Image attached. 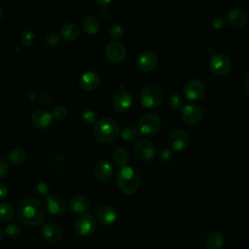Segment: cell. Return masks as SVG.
I'll use <instances>...</instances> for the list:
<instances>
[{
  "mask_svg": "<svg viewBox=\"0 0 249 249\" xmlns=\"http://www.w3.org/2000/svg\"><path fill=\"white\" fill-rule=\"evenodd\" d=\"M16 214L18 221L23 225L35 227L43 223L46 212L40 200L33 197H26L21 199L17 205Z\"/></svg>",
  "mask_w": 249,
  "mask_h": 249,
  "instance_id": "cell-1",
  "label": "cell"
},
{
  "mask_svg": "<svg viewBox=\"0 0 249 249\" xmlns=\"http://www.w3.org/2000/svg\"><path fill=\"white\" fill-rule=\"evenodd\" d=\"M120 133L117 122L110 117L99 119L93 127L94 137L101 143L109 144L114 142Z\"/></svg>",
  "mask_w": 249,
  "mask_h": 249,
  "instance_id": "cell-2",
  "label": "cell"
},
{
  "mask_svg": "<svg viewBox=\"0 0 249 249\" xmlns=\"http://www.w3.org/2000/svg\"><path fill=\"white\" fill-rule=\"evenodd\" d=\"M116 183L124 194L132 195L137 192L140 186L139 173L130 166H124L116 175Z\"/></svg>",
  "mask_w": 249,
  "mask_h": 249,
  "instance_id": "cell-3",
  "label": "cell"
},
{
  "mask_svg": "<svg viewBox=\"0 0 249 249\" xmlns=\"http://www.w3.org/2000/svg\"><path fill=\"white\" fill-rule=\"evenodd\" d=\"M163 99V92L156 85L145 86L140 91L141 104L146 108H154L159 106Z\"/></svg>",
  "mask_w": 249,
  "mask_h": 249,
  "instance_id": "cell-4",
  "label": "cell"
},
{
  "mask_svg": "<svg viewBox=\"0 0 249 249\" xmlns=\"http://www.w3.org/2000/svg\"><path fill=\"white\" fill-rule=\"evenodd\" d=\"M160 127V119L154 113L142 115L137 123V130L140 134L150 136L158 132Z\"/></svg>",
  "mask_w": 249,
  "mask_h": 249,
  "instance_id": "cell-5",
  "label": "cell"
},
{
  "mask_svg": "<svg viewBox=\"0 0 249 249\" xmlns=\"http://www.w3.org/2000/svg\"><path fill=\"white\" fill-rule=\"evenodd\" d=\"M210 70L218 75H225L230 72L231 62L230 57L223 53H214L209 58Z\"/></svg>",
  "mask_w": 249,
  "mask_h": 249,
  "instance_id": "cell-6",
  "label": "cell"
},
{
  "mask_svg": "<svg viewBox=\"0 0 249 249\" xmlns=\"http://www.w3.org/2000/svg\"><path fill=\"white\" fill-rule=\"evenodd\" d=\"M167 142L171 149L182 151L188 147L190 143V135L183 128H174L169 132Z\"/></svg>",
  "mask_w": 249,
  "mask_h": 249,
  "instance_id": "cell-7",
  "label": "cell"
},
{
  "mask_svg": "<svg viewBox=\"0 0 249 249\" xmlns=\"http://www.w3.org/2000/svg\"><path fill=\"white\" fill-rule=\"evenodd\" d=\"M74 228L78 234L83 236L89 235L96 229V220L90 214H83L76 219Z\"/></svg>",
  "mask_w": 249,
  "mask_h": 249,
  "instance_id": "cell-8",
  "label": "cell"
},
{
  "mask_svg": "<svg viewBox=\"0 0 249 249\" xmlns=\"http://www.w3.org/2000/svg\"><path fill=\"white\" fill-rule=\"evenodd\" d=\"M183 90L189 100H197L203 96L205 87L200 80L190 79L185 83Z\"/></svg>",
  "mask_w": 249,
  "mask_h": 249,
  "instance_id": "cell-9",
  "label": "cell"
},
{
  "mask_svg": "<svg viewBox=\"0 0 249 249\" xmlns=\"http://www.w3.org/2000/svg\"><path fill=\"white\" fill-rule=\"evenodd\" d=\"M134 153L139 160H150L154 158L156 154V147L151 140L143 138L136 142L134 147Z\"/></svg>",
  "mask_w": 249,
  "mask_h": 249,
  "instance_id": "cell-10",
  "label": "cell"
},
{
  "mask_svg": "<svg viewBox=\"0 0 249 249\" xmlns=\"http://www.w3.org/2000/svg\"><path fill=\"white\" fill-rule=\"evenodd\" d=\"M106 57L112 61V62H121L125 54H126V49L124 45L119 41H111L107 44L104 50Z\"/></svg>",
  "mask_w": 249,
  "mask_h": 249,
  "instance_id": "cell-11",
  "label": "cell"
},
{
  "mask_svg": "<svg viewBox=\"0 0 249 249\" xmlns=\"http://www.w3.org/2000/svg\"><path fill=\"white\" fill-rule=\"evenodd\" d=\"M136 66L142 71L153 70L159 62L158 55L151 51H144L140 53L136 57Z\"/></svg>",
  "mask_w": 249,
  "mask_h": 249,
  "instance_id": "cell-12",
  "label": "cell"
},
{
  "mask_svg": "<svg viewBox=\"0 0 249 249\" xmlns=\"http://www.w3.org/2000/svg\"><path fill=\"white\" fill-rule=\"evenodd\" d=\"M202 109L196 103H188L184 105L181 111V117L188 124H196L202 117Z\"/></svg>",
  "mask_w": 249,
  "mask_h": 249,
  "instance_id": "cell-13",
  "label": "cell"
},
{
  "mask_svg": "<svg viewBox=\"0 0 249 249\" xmlns=\"http://www.w3.org/2000/svg\"><path fill=\"white\" fill-rule=\"evenodd\" d=\"M43 238L50 243H57L62 237V230L59 226L53 223H47L41 228Z\"/></svg>",
  "mask_w": 249,
  "mask_h": 249,
  "instance_id": "cell-14",
  "label": "cell"
},
{
  "mask_svg": "<svg viewBox=\"0 0 249 249\" xmlns=\"http://www.w3.org/2000/svg\"><path fill=\"white\" fill-rule=\"evenodd\" d=\"M53 118V114H51L49 111L45 109H39L32 114L31 122L35 127L39 129H44L52 124Z\"/></svg>",
  "mask_w": 249,
  "mask_h": 249,
  "instance_id": "cell-15",
  "label": "cell"
},
{
  "mask_svg": "<svg viewBox=\"0 0 249 249\" xmlns=\"http://www.w3.org/2000/svg\"><path fill=\"white\" fill-rule=\"evenodd\" d=\"M79 84L85 90H94L100 85V77L94 71H88L80 77Z\"/></svg>",
  "mask_w": 249,
  "mask_h": 249,
  "instance_id": "cell-16",
  "label": "cell"
},
{
  "mask_svg": "<svg viewBox=\"0 0 249 249\" xmlns=\"http://www.w3.org/2000/svg\"><path fill=\"white\" fill-rule=\"evenodd\" d=\"M226 18L230 24L233 26H242L246 23L248 16L243 9L239 7H233L228 11Z\"/></svg>",
  "mask_w": 249,
  "mask_h": 249,
  "instance_id": "cell-17",
  "label": "cell"
},
{
  "mask_svg": "<svg viewBox=\"0 0 249 249\" xmlns=\"http://www.w3.org/2000/svg\"><path fill=\"white\" fill-rule=\"evenodd\" d=\"M132 103V97L126 90L121 89L117 92L113 99V106L118 112H124L128 110Z\"/></svg>",
  "mask_w": 249,
  "mask_h": 249,
  "instance_id": "cell-18",
  "label": "cell"
},
{
  "mask_svg": "<svg viewBox=\"0 0 249 249\" xmlns=\"http://www.w3.org/2000/svg\"><path fill=\"white\" fill-rule=\"evenodd\" d=\"M46 206L53 215H60L65 210V201L57 195H49L46 197Z\"/></svg>",
  "mask_w": 249,
  "mask_h": 249,
  "instance_id": "cell-19",
  "label": "cell"
},
{
  "mask_svg": "<svg viewBox=\"0 0 249 249\" xmlns=\"http://www.w3.org/2000/svg\"><path fill=\"white\" fill-rule=\"evenodd\" d=\"M96 218L100 224H113L117 219L116 209L111 205H101L96 211Z\"/></svg>",
  "mask_w": 249,
  "mask_h": 249,
  "instance_id": "cell-20",
  "label": "cell"
},
{
  "mask_svg": "<svg viewBox=\"0 0 249 249\" xmlns=\"http://www.w3.org/2000/svg\"><path fill=\"white\" fill-rule=\"evenodd\" d=\"M114 167L113 165L107 160H100L98 161L93 169L95 177L100 181H107L113 174Z\"/></svg>",
  "mask_w": 249,
  "mask_h": 249,
  "instance_id": "cell-21",
  "label": "cell"
},
{
  "mask_svg": "<svg viewBox=\"0 0 249 249\" xmlns=\"http://www.w3.org/2000/svg\"><path fill=\"white\" fill-rule=\"evenodd\" d=\"M70 208L73 212L78 214H86L89 209V200L83 196H75L69 201Z\"/></svg>",
  "mask_w": 249,
  "mask_h": 249,
  "instance_id": "cell-22",
  "label": "cell"
},
{
  "mask_svg": "<svg viewBox=\"0 0 249 249\" xmlns=\"http://www.w3.org/2000/svg\"><path fill=\"white\" fill-rule=\"evenodd\" d=\"M81 24L84 31L89 34H96L101 27L99 19L94 16L84 17L81 21Z\"/></svg>",
  "mask_w": 249,
  "mask_h": 249,
  "instance_id": "cell-23",
  "label": "cell"
},
{
  "mask_svg": "<svg viewBox=\"0 0 249 249\" xmlns=\"http://www.w3.org/2000/svg\"><path fill=\"white\" fill-rule=\"evenodd\" d=\"M80 35V28L74 22H66L60 28V36L67 41H74Z\"/></svg>",
  "mask_w": 249,
  "mask_h": 249,
  "instance_id": "cell-24",
  "label": "cell"
},
{
  "mask_svg": "<svg viewBox=\"0 0 249 249\" xmlns=\"http://www.w3.org/2000/svg\"><path fill=\"white\" fill-rule=\"evenodd\" d=\"M225 243V238L222 233L218 231L211 232L205 239L206 249H221Z\"/></svg>",
  "mask_w": 249,
  "mask_h": 249,
  "instance_id": "cell-25",
  "label": "cell"
},
{
  "mask_svg": "<svg viewBox=\"0 0 249 249\" xmlns=\"http://www.w3.org/2000/svg\"><path fill=\"white\" fill-rule=\"evenodd\" d=\"M26 160V152L21 148H15L8 154V160L14 165L22 164Z\"/></svg>",
  "mask_w": 249,
  "mask_h": 249,
  "instance_id": "cell-26",
  "label": "cell"
},
{
  "mask_svg": "<svg viewBox=\"0 0 249 249\" xmlns=\"http://www.w3.org/2000/svg\"><path fill=\"white\" fill-rule=\"evenodd\" d=\"M112 158H113V160L115 161V163L124 167V166H125V164L128 161L129 155H128V152L126 149H124L123 147H117L112 152Z\"/></svg>",
  "mask_w": 249,
  "mask_h": 249,
  "instance_id": "cell-27",
  "label": "cell"
},
{
  "mask_svg": "<svg viewBox=\"0 0 249 249\" xmlns=\"http://www.w3.org/2000/svg\"><path fill=\"white\" fill-rule=\"evenodd\" d=\"M15 214V209L9 202H0V221L8 222L12 220Z\"/></svg>",
  "mask_w": 249,
  "mask_h": 249,
  "instance_id": "cell-28",
  "label": "cell"
},
{
  "mask_svg": "<svg viewBox=\"0 0 249 249\" xmlns=\"http://www.w3.org/2000/svg\"><path fill=\"white\" fill-rule=\"evenodd\" d=\"M121 136L125 142L131 143L137 139L138 130L132 126H125L121 130Z\"/></svg>",
  "mask_w": 249,
  "mask_h": 249,
  "instance_id": "cell-29",
  "label": "cell"
},
{
  "mask_svg": "<svg viewBox=\"0 0 249 249\" xmlns=\"http://www.w3.org/2000/svg\"><path fill=\"white\" fill-rule=\"evenodd\" d=\"M81 119L86 124H93L97 119V113L92 108H85L81 112Z\"/></svg>",
  "mask_w": 249,
  "mask_h": 249,
  "instance_id": "cell-30",
  "label": "cell"
},
{
  "mask_svg": "<svg viewBox=\"0 0 249 249\" xmlns=\"http://www.w3.org/2000/svg\"><path fill=\"white\" fill-rule=\"evenodd\" d=\"M20 40L24 47H30L35 41V33L31 29H26L21 33Z\"/></svg>",
  "mask_w": 249,
  "mask_h": 249,
  "instance_id": "cell-31",
  "label": "cell"
},
{
  "mask_svg": "<svg viewBox=\"0 0 249 249\" xmlns=\"http://www.w3.org/2000/svg\"><path fill=\"white\" fill-rule=\"evenodd\" d=\"M5 234L9 238H17L20 234V227L18 224H9L5 228Z\"/></svg>",
  "mask_w": 249,
  "mask_h": 249,
  "instance_id": "cell-32",
  "label": "cell"
},
{
  "mask_svg": "<svg viewBox=\"0 0 249 249\" xmlns=\"http://www.w3.org/2000/svg\"><path fill=\"white\" fill-rule=\"evenodd\" d=\"M109 33H110V37L113 39V41H117L124 36V28L120 24H114L111 26Z\"/></svg>",
  "mask_w": 249,
  "mask_h": 249,
  "instance_id": "cell-33",
  "label": "cell"
},
{
  "mask_svg": "<svg viewBox=\"0 0 249 249\" xmlns=\"http://www.w3.org/2000/svg\"><path fill=\"white\" fill-rule=\"evenodd\" d=\"M168 102H169V105L173 108H179L182 106L184 100H183V97L177 93V92H173L169 95V98H168Z\"/></svg>",
  "mask_w": 249,
  "mask_h": 249,
  "instance_id": "cell-34",
  "label": "cell"
},
{
  "mask_svg": "<svg viewBox=\"0 0 249 249\" xmlns=\"http://www.w3.org/2000/svg\"><path fill=\"white\" fill-rule=\"evenodd\" d=\"M60 37L56 32H50L45 37V43L50 47H54L59 43Z\"/></svg>",
  "mask_w": 249,
  "mask_h": 249,
  "instance_id": "cell-35",
  "label": "cell"
},
{
  "mask_svg": "<svg viewBox=\"0 0 249 249\" xmlns=\"http://www.w3.org/2000/svg\"><path fill=\"white\" fill-rule=\"evenodd\" d=\"M66 115H67V110L62 105H57L53 110V117L55 118L56 120H62L66 117Z\"/></svg>",
  "mask_w": 249,
  "mask_h": 249,
  "instance_id": "cell-36",
  "label": "cell"
},
{
  "mask_svg": "<svg viewBox=\"0 0 249 249\" xmlns=\"http://www.w3.org/2000/svg\"><path fill=\"white\" fill-rule=\"evenodd\" d=\"M225 23H226V18L221 15L214 16L211 19V25L216 29L223 28L225 26Z\"/></svg>",
  "mask_w": 249,
  "mask_h": 249,
  "instance_id": "cell-37",
  "label": "cell"
},
{
  "mask_svg": "<svg viewBox=\"0 0 249 249\" xmlns=\"http://www.w3.org/2000/svg\"><path fill=\"white\" fill-rule=\"evenodd\" d=\"M36 193L39 195V196H48L49 195V187L48 185L45 183V182H39L37 185H36Z\"/></svg>",
  "mask_w": 249,
  "mask_h": 249,
  "instance_id": "cell-38",
  "label": "cell"
},
{
  "mask_svg": "<svg viewBox=\"0 0 249 249\" xmlns=\"http://www.w3.org/2000/svg\"><path fill=\"white\" fill-rule=\"evenodd\" d=\"M9 172V165L8 163L0 159V180L4 179Z\"/></svg>",
  "mask_w": 249,
  "mask_h": 249,
  "instance_id": "cell-39",
  "label": "cell"
},
{
  "mask_svg": "<svg viewBox=\"0 0 249 249\" xmlns=\"http://www.w3.org/2000/svg\"><path fill=\"white\" fill-rule=\"evenodd\" d=\"M159 157L162 161H168L172 158V152L169 149H163L160 151Z\"/></svg>",
  "mask_w": 249,
  "mask_h": 249,
  "instance_id": "cell-40",
  "label": "cell"
},
{
  "mask_svg": "<svg viewBox=\"0 0 249 249\" xmlns=\"http://www.w3.org/2000/svg\"><path fill=\"white\" fill-rule=\"evenodd\" d=\"M8 192H9L8 187L5 184L0 183V199L6 197L8 195Z\"/></svg>",
  "mask_w": 249,
  "mask_h": 249,
  "instance_id": "cell-41",
  "label": "cell"
},
{
  "mask_svg": "<svg viewBox=\"0 0 249 249\" xmlns=\"http://www.w3.org/2000/svg\"><path fill=\"white\" fill-rule=\"evenodd\" d=\"M111 16H112V13H111V11H110L108 8L102 9V11H101V18H102L103 19L108 20V19L111 18Z\"/></svg>",
  "mask_w": 249,
  "mask_h": 249,
  "instance_id": "cell-42",
  "label": "cell"
},
{
  "mask_svg": "<svg viewBox=\"0 0 249 249\" xmlns=\"http://www.w3.org/2000/svg\"><path fill=\"white\" fill-rule=\"evenodd\" d=\"M110 3H111L110 0H95V4L98 5L99 7H101L102 9L107 8Z\"/></svg>",
  "mask_w": 249,
  "mask_h": 249,
  "instance_id": "cell-43",
  "label": "cell"
},
{
  "mask_svg": "<svg viewBox=\"0 0 249 249\" xmlns=\"http://www.w3.org/2000/svg\"><path fill=\"white\" fill-rule=\"evenodd\" d=\"M39 99L41 100V102H49L50 99H52V96L47 92H43L39 95Z\"/></svg>",
  "mask_w": 249,
  "mask_h": 249,
  "instance_id": "cell-44",
  "label": "cell"
},
{
  "mask_svg": "<svg viewBox=\"0 0 249 249\" xmlns=\"http://www.w3.org/2000/svg\"><path fill=\"white\" fill-rule=\"evenodd\" d=\"M244 85H245V89L246 90L249 92V73L246 75L245 80H244Z\"/></svg>",
  "mask_w": 249,
  "mask_h": 249,
  "instance_id": "cell-45",
  "label": "cell"
},
{
  "mask_svg": "<svg viewBox=\"0 0 249 249\" xmlns=\"http://www.w3.org/2000/svg\"><path fill=\"white\" fill-rule=\"evenodd\" d=\"M3 236H4V231H3V230L0 228V242H1L2 239H3Z\"/></svg>",
  "mask_w": 249,
  "mask_h": 249,
  "instance_id": "cell-46",
  "label": "cell"
},
{
  "mask_svg": "<svg viewBox=\"0 0 249 249\" xmlns=\"http://www.w3.org/2000/svg\"><path fill=\"white\" fill-rule=\"evenodd\" d=\"M3 15H4V11H3V8L0 6V20L2 19V18H3Z\"/></svg>",
  "mask_w": 249,
  "mask_h": 249,
  "instance_id": "cell-47",
  "label": "cell"
}]
</instances>
